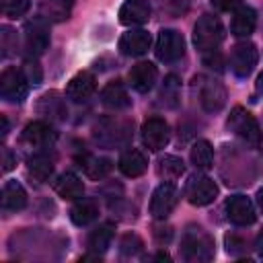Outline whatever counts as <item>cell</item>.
Returning <instances> with one entry per match:
<instances>
[{
  "label": "cell",
  "instance_id": "30",
  "mask_svg": "<svg viewBox=\"0 0 263 263\" xmlns=\"http://www.w3.org/2000/svg\"><path fill=\"white\" fill-rule=\"evenodd\" d=\"M156 173H158V177L164 179V181H175V179H179V177L185 173V164H183L181 158H177V156H173V154H166V156H162V158L158 160Z\"/></svg>",
  "mask_w": 263,
  "mask_h": 263
},
{
  "label": "cell",
  "instance_id": "6",
  "mask_svg": "<svg viewBox=\"0 0 263 263\" xmlns=\"http://www.w3.org/2000/svg\"><path fill=\"white\" fill-rule=\"evenodd\" d=\"M154 53L160 62H177L183 58L185 53V39L179 31L175 29H162L158 33V39H156V47H154Z\"/></svg>",
  "mask_w": 263,
  "mask_h": 263
},
{
  "label": "cell",
  "instance_id": "41",
  "mask_svg": "<svg viewBox=\"0 0 263 263\" xmlns=\"http://www.w3.org/2000/svg\"><path fill=\"white\" fill-rule=\"evenodd\" d=\"M255 249H257V255L263 259V230L257 234V240H255Z\"/></svg>",
  "mask_w": 263,
  "mask_h": 263
},
{
  "label": "cell",
  "instance_id": "17",
  "mask_svg": "<svg viewBox=\"0 0 263 263\" xmlns=\"http://www.w3.org/2000/svg\"><path fill=\"white\" fill-rule=\"evenodd\" d=\"M25 47L33 55H39L49 47V33L41 21H31L25 25Z\"/></svg>",
  "mask_w": 263,
  "mask_h": 263
},
{
  "label": "cell",
  "instance_id": "20",
  "mask_svg": "<svg viewBox=\"0 0 263 263\" xmlns=\"http://www.w3.org/2000/svg\"><path fill=\"white\" fill-rule=\"evenodd\" d=\"M74 0H41L39 16L47 23H64L72 14Z\"/></svg>",
  "mask_w": 263,
  "mask_h": 263
},
{
  "label": "cell",
  "instance_id": "43",
  "mask_svg": "<svg viewBox=\"0 0 263 263\" xmlns=\"http://www.w3.org/2000/svg\"><path fill=\"white\" fill-rule=\"evenodd\" d=\"M257 90L263 95V72L259 74V78H257Z\"/></svg>",
  "mask_w": 263,
  "mask_h": 263
},
{
  "label": "cell",
  "instance_id": "5",
  "mask_svg": "<svg viewBox=\"0 0 263 263\" xmlns=\"http://www.w3.org/2000/svg\"><path fill=\"white\" fill-rule=\"evenodd\" d=\"M29 80L23 70L10 66L0 74V97L8 103H21L27 97Z\"/></svg>",
  "mask_w": 263,
  "mask_h": 263
},
{
  "label": "cell",
  "instance_id": "39",
  "mask_svg": "<svg viewBox=\"0 0 263 263\" xmlns=\"http://www.w3.org/2000/svg\"><path fill=\"white\" fill-rule=\"evenodd\" d=\"M154 238H156V242H160V245L168 242V240L173 238V228H171V226H156V228H154Z\"/></svg>",
  "mask_w": 263,
  "mask_h": 263
},
{
  "label": "cell",
  "instance_id": "42",
  "mask_svg": "<svg viewBox=\"0 0 263 263\" xmlns=\"http://www.w3.org/2000/svg\"><path fill=\"white\" fill-rule=\"evenodd\" d=\"M257 203H259V208H261V212H263V187L257 191Z\"/></svg>",
  "mask_w": 263,
  "mask_h": 263
},
{
  "label": "cell",
  "instance_id": "23",
  "mask_svg": "<svg viewBox=\"0 0 263 263\" xmlns=\"http://www.w3.org/2000/svg\"><path fill=\"white\" fill-rule=\"evenodd\" d=\"M119 171L125 175V177H140V175H144L146 173V168H148V158H146V154L142 152V150H138V148H129V150H125L123 154H121V158H119Z\"/></svg>",
  "mask_w": 263,
  "mask_h": 263
},
{
  "label": "cell",
  "instance_id": "29",
  "mask_svg": "<svg viewBox=\"0 0 263 263\" xmlns=\"http://www.w3.org/2000/svg\"><path fill=\"white\" fill-rule=\"evenodd\" d=\"M189 156H191V162L195 164V168L208 171V168H212V162H214V148L208 140H197L191 146Z\"/></svg>",
  "mask_w": 263,
  "mask_h": 263
},
{
  "label": "cell",
  "instance_id": "8",
  "mask_svg": "<svg viewBox=\"0 0 263 263\" xmlns=\"http://www.w3.org/2000/svg\"><path fill=\"white\" fill-rule=\"evenodd\" d=\"M179 201V191L171 181L160 183L150 197V216L156 220H164L177 205Z\"/></svg>",
  "mask_w": 263,
  "mask_h": 263
},
{
  "label": "cell",
  "instance_id": "16",
  "mask_svg": "<svg viewBox=\"0 0 263 263\" xmlns=\"http://www.w3.org/2000/svg\"><path fill=\"white\" fill-rule=\"evenodd\" d=\"M95 88H97L95 76L90 72L82 70V72H78V74H74L70 78V82L66 86V97L72 99L74 103H82V101H86L95 92Z\"/></svg>",
  "mask_w": 263,
  "mask_h": 263
},
{
  "label": "cell",
  "instance_id": "38",
  "mask_svg": "<svg viewBox=\"0 0 263 263\" xmlns=\"http://www.w3.org/2000/svg\"><path fill=\"white\" fill-rule=\"evenodd\" d=\"M212 6L220 12H232L242 6V0H212Z\"/></svg>",
  "mask_w": 263,
  "mask_h": 263
},
{
  "label": "cell",
  "instance_id": "24",
  "mask_svg": "<svg viewBox=\"0 0 263 263\" xmlns=\"http://www.w3.org/2000/svg\"><path fill=\"white\" fill-rule=\"evenodd\" d=\"M257 27V12L251 6H240L234 10L232 23H230V31L236 37H249Z\"/></svg>",
  "mask_w": 263,
  "mask_h": 263
},
{
  "label": "cell",
  "instance_id": "33",
  "mask_svg": "<svg viewBox=\"0 0 263 263\" xmlns=\"http://www.w3.org/2000/svg\"><path fill=\"white\" fill-rule=\"evenodd\" d=\"M31 8L29 0H2V12L8 18H18Z\"/></svg>",
  "mask_w": 263,
  "mask_h": 263
},
{
  "label": "cell",
  "instance_id": "22",
  "mask_svg": "<svg viewBox=\"0 0 263 263\" xmlns=\"http://www.w3.org/2000/svg\"><path fill=\"white\" fill-rule=\"evenodd\" d=\"M37 113L51 119V121H62L66 119V105H64V99H60V95L55 90H49L45 95L39 97L37 101Z\"/></svg>",
  "mask_w": 263,
  "mask_h": 263
},
{
  "label": "cell",
  "instance_id": "35",
  "mask_svg": "<svg viewBox=\"0 0 263 263\" xmlns=\"http://www.w3.org/2000/svg\"><path fill=\"white\" fill-rule=\"evenodd\" d=\"M142 247H144V242H142V238L138 236V234H125L123 238H121V242H119V251H121V255H136V253H140L142 251Z\"/></svg>",
  "mask_w": 263,
  "mask_h": 263
},
{
  "label": "cell",
  "instance_id": "10",
  "mask_svg": "<svg viewBox=\"0 0 263 263\" xmlns=\"http://www.w3.org/2000/svg\"><path fill=\"white\" fill-rule=\"evenodd\" d=\"M185 197L193 205H208L218 197V185L205 175H193L185 185Z\"/></svg>",
  "mask_w": 263,
  "mask_h": 263
},
{
  "label": "cell",
  "instance_id": "15",
  "mask_svg": "<svg viewBox=\"0 0 263 263\" xmlns=\"http://www.w3.org/2000/svg\"><path fill=\"white\" fill-rule=\"evenodd\" d=\"M150 43H152V37L148 31L144 29H132L127 33L121 35L119 39V49L121 53L125 55H144L148 49H150Z\"/></svg>",
  "mask_w": 263,
  "mask_h": 263
},
{
  "label": "cell",
  "instance_id": "37",
  "mask_svg": "<svg viewBox=\"0 0 263 263\" xmlns=\"http://www.w3.org/2000/svg\"><path fill=\"white\" fill-rule=\"evenodd\" d=\"M224 240H226V251L230 255H242V253H247V240L242 236H238V234H226Z\"/></svg>",
  "mask_w": 263,
  "mask_h": 263
},
{
  "label": "cell",
  "instance_id": "31",
  "mask_svg": "<svg viewBox=\"0 0 263 263\" xmlns=\"http://www.w3.org/2000/svg\"><path fill=\"white\" fill-rule=\"evenodd\" d=\"M80 166L84 168L86 177L90 179H103L111 168H113V162L109 158H97V156H84L80 158Z\"/></svg>",
  "mask_w": 263,
  "mask_h": 263
},
{
  "label": "cell",
  "instance_id": "7",
  "mask_svg": "<svg viewBox=\"0 0 263 263\" xmlns=\"http://www.w3.org/2000/svg\"><path fill=\"white\" fill-rule=\"evenodd\" d=\"M257 60H259V51L255 47V43L251 41H240L232 47L230 51V70L234 72V76L238 78H247L255 66H257Z\"/></svg>",
  "mask_w": 263,
  "mask_h": 263
},
{
  "label": "cell",
  "instance_id": "12",
  "mask_svg": "<svg viewBox=\"0 0 263 263\" xmlns=\"http://www.w3.org/2000/svg\"><path fill=\"white\" fill-rule=\"evenodd\" d=\"M58 134L55 129L45 123V121H31L25 125L23 134H21V142L29 148H37V150H43V148H49L53 142H55Z\"/></svg>",
  "mask_w": 263,
  "mask_h": 263
},
{
  "label": "cell",
  "instance_id": "40",
  "mask_svg": "<svg viewBox=\"0 0 263 263\" xmlns=\"http://www.w3.org/2000/svg\"><path fill=\"white\" fill-rule=\"evenodd\" d=\"M14 164H16V160H14L12 152H10V148L2 146V173L12 171V168H14Z\"/></svg>",
  "mask_w": 263,
  "mask_h": 263
},
{
  "label": "cell",
  "instance_id": "18",
  "mask_svg": "<svg viewBox=\"0 0 263 263\" xmlns=\"http://www.w3.org/2000/svg\"><path fill=\"white\" fill-rule=\"evenodd\" d=\"M158 78V70L152 62H140L129 70V84L138 92H148Z\"/></svg>",
  "mask_w": 263,
  "mask_h": 263
},
{
  "label": "cell",
  "instance_id": "1",
  "mask_svg": "<svg viewBox=\"0 0 263 263\" xmlns=\"http://www.w3.org/2000/svg\"><path fill=\"white\" fill-rule=\"evenodd\" d=\"M181 257L191 263H203L214 257V240L201 226H187L181 236Z\"/></svg>",
  "mask_w": 263,
  "mask_h": 263
},
{
  "label": "cell",
  "instance_id": "13",
  "mask_svg": "<svg viewBox=\"0 0 263 263\" xmlns=\"http://www.w3.org/2000/svg\"><path fill=\"white\" fill-rule=\"evenodd\" d=\"M226 216L236 226H251L257 218L255 205L247 195H230L226 199Z\"/></svg>",
  "mask_w": 263,
  "mask_h": 263
},
{
  "label": "cell",
  "instance_id": "27",
  "mask_svg": "<svg viewBox=\"0 0 263 263\" xmlns=\"http://www.w3.org/2000/svg\"><path fill=\"white\" fill-rule=\"evenodd\" d=\"M27 173L37 181V183H43L51 177L53 173V160L45 154V152H37L29 158L27 162Z\"/></svg>",
  "mask_w": 263,
  "mask_h": 263
},
{
  "label": "cell",
  "instance_id": "11",
  "mask_svg": "<svg viewBox=\"0 0 263 263\" xmlns=\"http://www.w3.org/2000/svg\"><path fill=\"white\" fill-rule=\"evenodd\" d=\"M171 140V127L164 119L160 117H150L144 121L142 125V142L148 150L152 152H158L162 150Z\"/></svg>",
  "mask_w": 263,
  "mask_h": 263
},
{
  "label": "cell",
  "instance_id": "25",
  "mask_svg": "<svg viewBox=\"0 0 263 263\" xmlns=\"http://www.w3.org/2000/svg\"><path fill=\"white\" fill-rule=\"evenodd\" d=\"M27 205V191L16 181H6L2 187V208L4 212H18Z\"/></svg>",
  "mask_w": 263,
  "mask_h": 263
},
{
  "label": "cell",
  "instance_id": "34",
  "mask_svg": "<svg viewBox=\"0 0 263 263\" xmlns=\"http://www.w3.org/2000/svg\"><path fill=\"white\" fill-rule=\"evenodd\" d=\"M158 8L160 12L168 14V16H183L189 8L187 0H158Z\"/></svg>",
  "mask_w": 263,
  "mask_h": 263
},
{
  "label": "cell",
  "instance_id": "4",
  "mask_svg": "<svg viewBox=\"0 0 263 263\" xmlns=\"http://www.w3.org/2000/svg\"><path fill=\"white\" fill-rule=\"evenodd\" d=\"M195 88L199 95V103L208 113H218L226 105V88L214 76L199 74L195 76Z\"/></svg>",
  "mask_w": 263,
  "mask_h": 263
},
{
  "label": "cell",
  "instance_id": "19",
  "mask_svg": "<svg viewBox=\"0 0 263 263\" xmlns=\"http://www.w3.org/2000/svg\"><path fill=\"white\" fill-rule=\"evenodd\" d=\"M101 103L111 111H121L132 105V99H129L125 86L119 80H113L101 90Z\"/></svg>",
  "mask_w": 263,
  "mask_h": 263
},
{
  "label": "cell",
  "instance_id": "3",
  "mask_svg": "<svg viewBox=\"0 0 263 263\" xmlns=\"http://www.w3.org/2000/svg\"><path fill=\"white\" fill-rule=\"evenodd\" d=\"M226 125L247 146H259L261 144V127H259L257 119L253 117V113L247 111L245 107H234L228 115Z\"/></svg>",
  "mask_w": 263,
  "mask_h": 263
},
{
  "label": "cell",
  "instance_id": "26",
  "mask_svg": "<svg viewBox=\"0 0 263 263\" xmlns=\"http://www.w3.org/2000/svg\"><path fill=\"white\" fill-rule=\"evenodd\" d=\"M113 234H115V226H113V224L105 222V224L97 226V228H95V230L88 234V240H86L88 251H92V253H97V255L105 253V251L111 247Z\"/></svg>",
  "mask_w": 263,
  "mask_h": 263
},
{
  "label": "cell",
  "instance_id": "21",
  "mask_svg": "<svg viewBox=\"0 0 263 263\" xmlns=\"http://www.w3.org/2000/svg\"><path fill=\"white\" fill-rule=\"evenodd\" d=\"M53 191L62 197V199H80L84 195V183L78 175L74 173H62L55 181H53Z\"/></svg>",
  "mask_w": 263,
  "mask_h": 263
},
{
  "label": "cell",
  "instance_id": "32",
  "mask_svg": "<svg viewBox=\"0 0 263 263\" xmlns=\"http://www.w3.org/2000/svg\"><path fill=\"white\" fill-rule=\"evenodd\" d=\"M179 90H181V80L177 76H166L164 78V84H162V90H160V99L166 107H177L179 103Z\"/></svg>",
  "mask_w": 263,
  "mask_h": 263
},
{
  "label": "cell",
  "instance_id": "2",
  "mask_svg": "<svg viewBox=\"0 0 263 263\" xmlns=\"http://www.w3.org/2000/svg\"><path fill=\"white\" fill-rule=\"evenodd\" d=\"M224 41V27L218 16L201 14L193 27V43L199 51H216L218 45Z\"/></svg>",
  "mask_w": 263,
  "mask_h": 263
},
{
  "label": "cell",
  "instance_id": "14",
  "mask_svg": "<svg viewBox=\"0 0 263 263\" xmlns=\"http://www.w3.org/2000/svg\"><path fill=\"white\" fill-rule=\"evenodd\" d=\"M152 6L148 0H125L119 8V23L134 27V25H144L150 21Z\"/></svg>",
  "mask_w": 263,
  "mask_h": 263
},
{
  "label": "cell",
  "instance_id": "9",
  "mask_svg": "<svg viewBox=\"0 0 263 263\" xmlns=\"http://www.w3.org/2000/svg\"><path fill=\"white\" fill-rule=\"evenodd\" d=\"M92 136L103 146H117V144L127 142V138H129V125L125 121L107 117V119H101L95 125Z\"/></svg>",
  "mask_w": 263,
  "mask_h": 263
},
{
  "label": "cell",
  "instance_id": "36",
  "mask_svg": "<svg viewBox=\"0 0 263 263\" xmlns=\"http://www.w3.org/2000/svg\"><path fill=\"white\" fill-rule=\"evenodd\" d=\"M23 72H25L29 84H39L41 78H43V72H41L39 62H37V60H31V58L25 60V64H23Z\"/></svg>",
  "mask_w": 263,
  "mask_h": 263
},
{
  "label": "cell",
  "instance_id": "28",
  "mask_svg": "<svg viewBox=\"0 0 263 263\" xmlns=\"http://www.w3.org/2000/svg\"><path fill=\"white\" fill-rule=\"evenodd\" d=\"M97 216H99L97 203L90 201V199H82V197H80V199L72 205V210H70V220H72L76 226H86V224H90L92 220H97Z\"/></svg>",
  "mask_w": 263,
  "mask_h": 263
}]
</instances>
